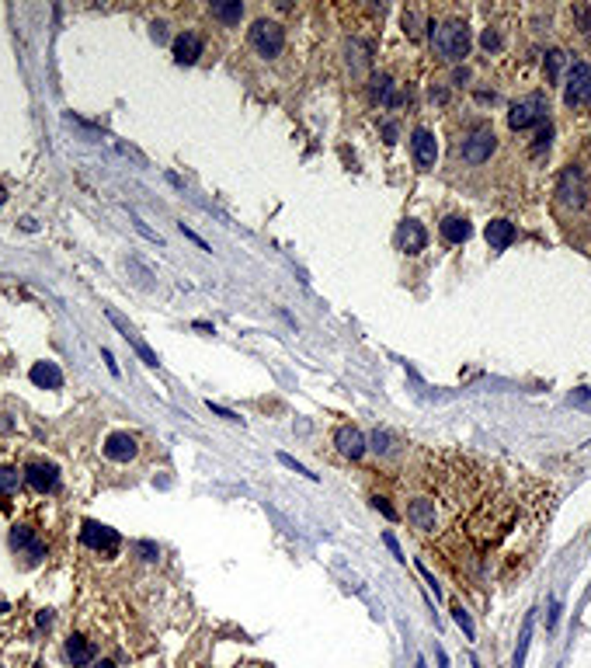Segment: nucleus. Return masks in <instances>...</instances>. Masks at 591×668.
<instances>
[{
  "mask_svg": "<svg viewBox=\"0 0 591 668\" xmlns=\"http://www.w3.org/2000/svg\"><path fill=\"white\" fill-rule=\"evenodd\" d=\"M438 230H442V237H445L449 244H466V241H470V234H473L470 219H463V216H445Z\"/></svg>",
  "mask_w": 591,
  "mask_h": 668,
  "instance_id": "19",
  "label": "nucleus"
},
{
  "mask_svg": "<svg viewBox=\"0 0 591 668\" xmlns=\"http://www.w3.org/2000/svg\"><path fill=\"white\" fill-rule=\"evenodd\" d=\"M376 98H379L386 108H397V105H400V94L393 91V80H390V77H376Z\"/></svg>",
  "mask_w": 591,
  "mask_h": 668,
  "instance_id": "22",
  "label": "nucleus"
},
{
  "mask_svg": "<svg viewBox=\"0 0 591 668\" xmlns=\"http://www.w3.org/2000/svg\"><path fill=\"white\" fill-rule=\"evenodd\" d=\"M334 445L341 449V456H348V460H362V453H366V435H362L359 428L345 425V428H338Z\"/></svg>",
  "mask_w": 591,
  "mask_h": 668,
  "instance_id": "13",
  "label": "nucleus"
},
{
  "mask_svg": "<svg viewBox=\"0 0 591 668\" xmlns=\"http://www.w3.org/2000/svg\"><path fill=\"white\" fill-rule=\"evenodd\" d=\"M397 244H400V251L418 255V251H425L428 234H425V227H421L418 219H404V223H400V230H397Z\"/></svg>",
  "mask_w": 591,
  "mask_h": 668,
  "instance_id": "12",
  "label": "nucleus"
},
{
  "mask_svg": "<svg viewBox=\"0 0 591 668\" xmlns=\"http://www.w3.org/2000/svg\"><path fill=\"white\" fill-rule=\"evenodd\" d=\"M372 505H376V508H379V512H383L386 519H397V508H393V505H390L386 498H379V495H376V498H372Z\"/></svg>",
  "mask_w": 591,
  "mask_h": 668,
  "instance_id": "30",
  "label": "nucleus"
},
{
  "mask_svg": "<svg viewBox=\"0 0 591 668\" xmlns=\"http://www.w3.org/2000/svg\"><path fill=\"white\" fill-rule=\"evenodd\" d=\"M136 453H139V442H136L129 431H112V435L105 438V456L115 460V463H129Z\"/></svg>",
  "mask_w": 591,
  "mask_h": 668,
  "instance_id": "11",
  "label": "nucleus"
},
{
  "mask_svg": "<svg viewBox=\"0 0 591 668\" xmlns=\"http://www.w3.org/2000/svg\"><path fill=\"white\" fill-rule=\"evenodd\" d=\"M164 28H167V25H160V22L153 25V39H157V42H164V39H167V32H164Z\"/></svg>",
  "mask_w": 591,
  "mask_h": 668,
  "instance_id": "38",
  "label": "nucleus"
},
{
  "mask_svg": "<svg viewBox=\"0 0 591 668\" xmlns=\"http://www.w3.org/2000/svg\"><path fill=\"white\" fill-rule=\"evenodd\" d=\"M28 376H32V383L42 386V390H60V386H63V372H60L56 362H35Z\"/></svg>",
  "mask_w": 591,
  "mask_h": 668,
  "instance_id": "17",
  "label": "nucleus"
},
{
  "mask_svg": "<svg viewBox=\"0 0 591 668\" xmlns=\"http://www.w3.org/2000/svg\"><path fill=\"white\" fill-rule=\"evenodd\" d=\"M94 668H119V665H115V661H108V658H105V661H98V665H94Z\"/></svg>",
  "mask_w": 591,
  "mask_h": 668,
  "instance_id": "42",
  "label": "nucleus"
},
{
  "mask_svg": "<svg viewBox=\"0 0 591 668\" xmlns=\"http://www.w3.org/2000/svg\"><path fill=\"white\" fill-rule=\"evenodd\" d=\"M570 404H581V407H591V390H574V393H570Z\"/></svg>",
  "mask_w": 591,
  "mask_h": 668,
  "instance_id": "31",
  "label": "nucleus"
},
{
  "mask_svg": "<svg viewBox=\"0 0 591 668\" xmlns=\"http://www.w3.org/2000/svg\"><path fill=\"white\" fill-rule=\"evenodd\" d=\"M494 129L490 126H477L466 139H463V160L466 164H483V160H490V153H494Z\"/></svg>",
  "mask_w": 591,
  "mask_h": 668,
  "instance_id": "8",
  "label": "nucleus"
},
{
  "mask_svg": "<svg viewBox=\"0 0 591 668\" xmlns=\"http://www.w3.org/2000/svg\"><path fill=\"white\" fill-rule=\"evenodd\" d=\"M105 317H108V320H112V327H115V331L122 334V341H126V345H132V348L139 352V359H143L146 366H153V369L160 366L157 352H153V348H150V345H146V341L139 338V331H136V327H132V324H129V320H126V317H122V314H119L115 307H105Z\"/></svg>",
  "mask_w": 591,
  "mask_h": 668,
  "instance_id": "5",
  "label": "nucleus"
},
{
  "mask_svg": "<svg viewBox=\"0 0 591 668\" xmlns=\"http://www.w3.org/2000/svg\"><path fill=\"white\" fill-rule=\"evenodd\" d=\"M407 519H411L418 529L428 533V529H435V505H431L428 498H418V502L407 508Z\"/></svg>",
  "mask_w": 591,
  "mask_h": 668,
  "instance_id": "20",
  "label": "nucleus"
},
{
  "mask_svg": "<svg viewBox=\"0 0 591 668\" xmlns=\"http://www.w3.org/2000/svg\"><path fill=\"white\" fill-rule=\"evenodd\" d=\"M431 46L442 60L459 63L470 56V28L466 22H445V25H431Z\"/></svg>",
  "mask_w": 591,
  "mask_h": 668,
  "instance_id": "1",
  "label": "nucleus"
},
{
  "mask_svg": "<svg viewBox=\"0 0 591 668\" xmlns=\"http://www.w3.org/2000/svg\"><path fill=\"white\" fill-rule=\"evenodd\" d=\"M53 623V613H39V626H49Z\"/></svg>",
  "mask_w": 591,
  "mask_h": 668,
  "instance_id": "40",
  "label": "nucleus"
},
{
  "mask_svg": "<svg viewBox=\"0 0 591 668\" xmlns=\"http://www.w3.org/2000/svg\"><path fill=\"white\" fill-rule=\"evenodd\" d=\"M411 153H414L418 171H431L435 160H438V143H435V136H431L428 129H414V136H411Z\"/></svg>",
  "mask_w": 591,
  "mask_h": 668,
  "instance_id": "10",
  "label": "nucleus"
},
{
  "mask_svg": "<svg viewBox=\"0 0 591 668\" xmlns=\"http://www.w3.org/2000/svg\"><path fill=\"white\" fill-rule=\"evenodd\" d=\"M278 463H282V467H289V470H296V474H300V477H307V481H317V474H310L303 463H296L289 453H278Z\"/></svg>",
  "mask_w": 591,
  "mask_h": 668,
  "instance_id": "26",
  "label": "nucleus"
},
{
  "mask_svg": "<svg viewBox=\"0 0 591 668\" xmlns=\"http://www.w3.org/2000/svg\"><path fill=\"white\" fill-rule=\"evenodd\" d=\"M132 227H136V230H139V234H143L146 241H153V244H160V237H157V234H153V230L146 227V223H143V219H139L136 212H132Z\"/></svg>",
  "mask_w": 591,
  "mask_h": 668,
  "instance_id": "29",
  "label": "nucleus"
},
{
  "mask_svg": "<svg viewBox=\"0 0 591 668\" xmlns=\"http://www.w3.org/2000/svg\"><path fill=\"white\" fill-rule=\"evenodd\" d=\"M11 550H18V557H25V567H39L42 557H46V543L28 526H15L11 529Z\"/></svg>",
  "mask_w": 591,
  "mask_h": 668,
  "instance_id": "7",
  "label": "nucleus"
},
{
  "mask_svg": "<svg viewBox=\"0 0 591 668\" xmlns=\"http://www.w3.org/2000/svg\"><path fill=\"white\" fill-rule=\"evenodd\" d=\"M560 67H563V53H560V49H549V53H546V80H549V84L560 77Z\"/></svg>",
  "mask_w": 591,
  "mask_h": 668,
  "instance_id": "25",
  "label": "nucleus"
},
{
  "mask_svg": "<svg viewBox=\"0 0 591 668\" xmlns=\"http://www.w3.org/2000/svg\"><path fill=\"white\" fill-rule=\"evenodd\" d=\"M209 407H212V414H219V418H226V421H240L233 411H226V407H219V404H212V400H209Z\"/></svg>",
  "mask_w": 591,
  "mask_h": 668,
  "instance_id": "35",
  "label": "nucleus"
},
{
  "mask_svg": "<svg viewBox=\"0 0 591 668\" xmlns=\"http://www.w3.org/2000/svg\"><path fill=\"white\" fill-rule=\"evenodd\" d=\"M383 540H386V547H390V550H393V557H397V560H407V557H404V550H400V543H397V540H393V533H386V536H383Z\"/></svg>",
  "mask_w": 591,
  "mask_h": 668,
  "instance_id": "33",
  "label": "nucleus"
},
{
  "mask_svg": "<svg viewBox=\"0 0 591 668\" xmlns=\"http://www.w3.org/2000/svg\"><path fill=\"white\" fill-rule=\"evenodd\" d=\"M452 616H456V623L463 626V633L473 640V633H477V630H473V619H470V613H466L463 606H452Z\"/></svg>",
  "mask_w": 591,
  "mask_h": 668,
  "instance_id": "27",
  "label": "nucleus"
},
{
  "mask_svg": "<svg viewBox=\"0 0 591 668\" xmlns=\"http://www.w3.org/2000/svg\"><path fill=\"white\" fill-rule=\"evenodd\" d=\"M132 550L143 557V560H157L160 557V547L157 543H146V540H139V543H132Z\"/></svg>",
  "mask_w": 591,
  "mask_h": 668,
  "instance_id": "28",
  "label": "nucleus"
},
{
  "mask_svg": "<svg viewBox=\"0 0 591 668\" xmlns=\"http://www.w3.org/2000/svg\"><path fill=\"white\" fill-rule=\"evenodd\" d=\"M198 56H202V39H198L195 32H185V35L174 39V60H178L181 67H191Z\"/></svg>",
  "mask_w": 591,
  "mask_h": 668,
  "instance_id": "15",
  "label": "nucleus"
},
{
  "mask_svg": "<svg viewBox=\"0 0 591 668\" xmlns=\"http://www.w3.org/2000/svg\"><path fill=\"white\" fill-rule=\"evenodd\" d=\"M25 481H28V488H35L39 495H53V491L60 488V467L35 460V463L25 467Z\"/></svg>",
  "mask_w": 591,
  "mask_h": 668,
  "instance_id": "9",
  "label": "nucleus"
},
{
  "mask_svg": "<svg viewBox=\"0 0 591 668\" xmlns=\"http://www.w3.org/2000/svg\"><path fill=\"white\" fill-rule=\"evenodd\" d=\"M181 234H185V237H188V241H195V244H198V248H202V251H209V244H205V241H202V237H198V234H191V230H188V227H185V223H181Z\"/></svg>",
  "mask_w": 591,
  "mask_h": 668,
  "instance_id": "36",
  "label": "nucleus"
},
{
  "mask_svg": "<svg viewBox=\"0 0 591 668\" xmlns=\"http://www.w3.org/2000/svg\"><path fill=\"white\" fill-rule=\"evenodd\" d=\"M383 136L393 143V139H397V126H393V122H386V126H383Z\"/></svg>",
  "mask_w": 591,
  "mask_h": 668,
  "instance_id": "39",
  "label": "nucleus"
},
{
  "mask_svg": "<svg viewBox=\"0 0 591 668\" xmlns=\"http://www.w3.org/2000/svg\"><path fill=\"white\" fill-rule=\"evenodd\" d=\"M404 32H407V35H411V39H418V18H414V15H411V11H407V15H404Z\"/></svg>",
  "mask_w": 591,
  "mask_h": 668,
  "instance_id": "32",
  "label": "nucleus"
},
{
  "mask_svg": "<svg viewBox=\"0 0 591 668\" xmlns=\"http://www.w3.org/2000/svg\"><path fill=\"white\" fill-rule=\"evenodd\" d=\"M250 46H254V53L257 56H278L282 53V46H285V28L278 25V22H254V28H250Z\"/></svg>",
  "mask_w": 591,
  "mask_h": 668,
  "instance_id": "4",
  "label": "nucleus"
},
{
  "mask_svg": "<svg viewBox=\"0 0 591 668\" xmlns=\"http://www.w3.org/2000/svg\"><path fill=\"white\" fill-rule=\"evenodd\" d=\"M101 355H105V362H108V372H112V376H119V362H115V355H112L108 348H105Z\"/></svg>",
  "mask_w": 591,
  "mask_h": 668,
  "instance_id": "37",
  "label": "nucleus"
},
{
  "mask_svg": "<svg viewBox=\"0 0 591 668\" xmlns=\"http://www.w3.org/2000/svg\"><path fill=\"white\" fill-rule=\"evenodd\" d=\"M529 637H532V616H525V623H522V637H518V651H515V668H522V665H525Z\"/></svg>",
  "mask_w": 591,
  "mask_h": 668,
  "instance_id": "23",
  "label": "nucleus"
},
{
  "mask_svg": "<svg viewBox=\"0 0 591 668\" xmlns=\"http://www.w3.org/2000/svg\"><path fill=\"white\" fill-rule=\"evenodd\" d=\"M483 237H487L490 251H508V248L515 244V223H508V219H490L487 230H483Z\"/></svg>",
  "mask_w": 591,
  "mask_h": 668,
  "instance_id": "14",
  "label": "nucleus"
},
{
  "mask_svg": "<svg viewBox=\"0 0 591 668\" xmlns=\"http://www.w3.org/2000/svg\"><path fill=\"white\" fill-rule=\"evenodd\" d=\"M560 202L563 205H581L584 202V181H581V171H567L560 178Z\"/></svg>",
  "mask_w": 591,
  "mask_h": 668,
  "instance_id": "16",
  "label": "nucleus"
},
{
  "mask_svg": "<svg viewBox=\"0 0 591 668\" xmlns=\"http://www.w3.org/2000/svg\"><path fill=\"white\" fill-rule=\"evenodd\" d=\"M212 18H219L223 25H240V18H243V4L240 0H216L212 4Z\"/></svg>",
  "mask_w": 591,
  "mask_h": 668,
  "instance_id": "21",
  "label": "nucleus"
},
{
  "mask_svg": "<svg viewBox=\"0 0 591 668\" xmlns=\"http://www.w3.org/2000/svg\"><path fill=\"white\" fill-rule=\"evenodd\" d=\"M80 543L91 547V550H98V554H105V557H112V554L119 550V533H115L112 526H101V522L87 519V522L80 526Z\"/></svg>",
  "mask_w": 591,
  "mask_h": 668,
  "instance_id": "6",
  "label": "nucleus"
},
{
  "mask_svg": "<svg viewBox=\"0 0 591 668\" xmlns=\"http://www.w3.org/2000/svg\"><path fill=\"white\" fill-rule=\"evenodd\" d=\"M563 98H567L570 108H588L591 105V63H570Z\"/></svg>",
  "mask_w": 591,
  "mask_h": 668,
  "instance_id": "3",
  "label": "nucleus"
},
{
  "mask_svg": "<svg viewBox=\"0 0 591 668\" xmlns=\"http://www.w3.org/2000/svg\"><path fill=\"white\" fill-rule=\"evenodd\" d=\"M25 474H18L15 467H0V495H11L18 484H22Z\"/></svg>",
  "mask_w": 591,
  "mask_h": 668,
  "instance_id": "24",
  "label": "nucleus"
},
{
  "mask_svg": "<svg viewBox=\"0 0 591 668\" xmlns=\"http://www.w3.org/2000/svg\"><path fill=\"white\" fill-rule=\"evenodd\" d=\"M418 668H425V661H418Z\"/></svg>",
  "mask_w": 591,
  "mask_h": 668,
  "instance_id": "44",
  "label": "nucleus"
},
{
  "mask_svg": "<svg viewBox=\"0 0 591 668\" xmlns=\"http://www.w3.org/2000/svg\"><path fill=\"white\" fill-rule=\"evenodd\" d=\"M4 198H8V195H4V188H0V202H4Z\"/></svg>",
  "mask_w": 591,
  "mask_h": 668,
  "instance_id": "43",
  "label": "nucleus"
},
{
  "mask_svg": "<svg viewBox=\"0 0 591 668\" xmlns=\"http://www.w3.org/2000/svg\"><path fill=\"white\" fill-rule=\"evenodd\" d=\"M67 658L74 661V668L91 665V661H94V644H91L87 637H80V633H70V637H67Z\"/></svg>",
  "mask_w": 591,
  "mask_h": 668,
  "instance_id": "18",
  "label": "nucleus"
},
{
  "mask_svg": "<svg viewBox=\"0 0 591 668\" xmlns=\"http://www.w3.org/2000/svg\"><path fill=\"white\" fill-rule=\"evenodd\" d=\"M497 46H501L497 32H490V28H487V32H483V49H497Z\"/></svg>",
  "mask_w": 591,
  "mask_h": 668,
  "instance_id": "34",
  "label": "nucleus"
},
{
  "mask_svg": "<svg viewBox=\"0 0 591 668\" xmlns=\"http://www.w3.org/2000/svg\"><path fill=\"white\" fill-rule=\"evenodd\" d=\"M546 112H549L546 94H529V98H522V101H515V105H511V112H508V126H511L515 132H522V129H529V126L542 122V119H546Z\"/></svg>",
  "mask_w": 591,
  "mask_h": 668,
  "instance_id": "2",
  "label": "nucleus"
},
{
  "mask_svg": "<svg viewBox=\"0 0 591 668\" xmlns=\"http://www.w3.org/2000/svg\"><path fill=\"white\" fill-rule=\"evenodd\" d=\"M438 668H449V658H445V651L438 647Z\"/></svg>",
  "mask_w": 591,
  "mask_h": 668,
  "instance_id": "41",
  "label": "nucleus"
}]
</instances>
